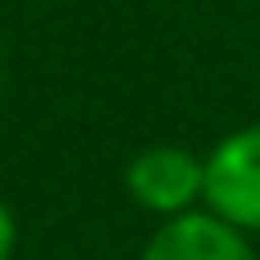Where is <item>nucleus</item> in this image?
<instances>
[{"instance_id": "f257e3e1", "label": "nucleus", "mask_w": 260, "mask_h": 260, "mask_svg": "<svg viewBox=\"0 0 260 260\" xmlns=\"http://www.w3.org/2000/svg\"><path fill=\"white\" fill-rule=\"evenodd\" d=\"M203 207L236 232H260V125L222 135L203 154Z\"/></svg>"}, {"instance_id": "7ed1b4c3", "label": "nucleus", "mask_w": 260, "mask_h": 260, "mask_svg": "<svg viewBox=\"0 0 260 260\" xmlns=\"http://www.w3.org/2000/svg\"><path fill=\"white\" fill-rule=\"evenodd\" d=\"M140 260H260V255L246 232H236L232 222H222L207 207H193L183 217L159 222Z\"/></svg>"}, {"instance_id": "f03ea898", "label": "nucleus", "mask_w": 260, "mask_h": 260, "mask_svg": "<svg viewBox=\"0 0 260 260\" xmlns=\"http://www.w3.org/2000/svg\"><path fill=\"white\" fill-rule=\"evenodd\" d=\"M125 193L140 212L159 217H183L203 207V154L183 145H145L125 164Z\"/></svg>"}, {"instance_id": "20e7f679", "label": "nucleus", "mask_w": 260, "mask_h": 260, "mask_svg": "<svg viewBox=\"0 0 260 260\" xmlns=\"http://www.w3.org/2000/svg\"><path fill=\"white\" fill-rule=\"evenodd\" d=\"M15 246H19V226H15V212L0 203V260H15Z\"/></svg>"}]
</instances>
